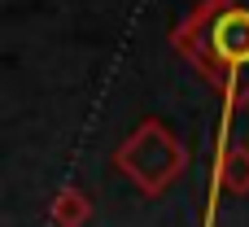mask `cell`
Returning a JSON list of instances; mask_svg holds the SVG:
<instances>
[{"mask_svg": "<svg viewBox=\"0 0 249 227\" xmlns=\"http://www.w3.org/2000/svg\"><path fill=\"white\" fill-rule=\"evenodd\" d=\"M171 48L223 96L219 144H232V118L249 105V0H201L175 31Z\"/></svg>", "mask_w": 249, "mask_h": 227, "instance_id": "obj_1", "label": "cell"}, {"mask_svg": "<svg viewBox=\"0 0 249 227\" xmlns=\"http://www.w3.org/2000/svg\"><path fill=\"white\" fill-rule=\"evenodd\" d=\"M118 175H127L144 197H162L184 171H188V144L158 118H144L118 149H114Z\"/></svg>", "mask_w": 249, "mask_h": 227, "instance_id": "obj_2", "label": "cell"}, {"mask_svg": "<svg viewBox=\"0 0 249 227\" xmlns=\"http://www.w3.org/2000/svg\"><path fill=\"white\" fill-rule=\"evenodd\" d=\"M210 201H206V227H214L219 214V197L232 192V197H249V144L245 140H232V144H219L214 149V162H210Z\"/></svg>", "mask_w": 249, "mask_h": 227, "instance_id": "obj_3", "label": "cell"}, {"mask_svg": "<svg viewBox=\"0 0 249 227\" xmlns=\"http://www.w3.org/2000/svg\"><path fill=\"white\" fill-rule=\"evenodd\" d=\"M48 219H53V227H88L92 223V197L70 184V188H61V192L53 197Z\"/></svg>", "mask_w": 249, "mask_h": 227, "instance_id": "obj_4", "label": "cell"}]
</instances>
